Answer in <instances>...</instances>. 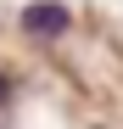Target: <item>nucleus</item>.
<instances>
[{
  "label": "nucleus",
  "mask_w": 123,
  "mask_h": 129,
  "mask_svg": "<svg viewBox=\"0 0 123 129\" xmlns=\"http://www.w3.org/2000/svg\"><path fill=\"white\" fill-rule=\"evenodd\" d=\"M23 23H28L34 34H62V28H67V11H62V6H28Z\"/></svg>",
  "instance_id": "1"
}]
</instances>
